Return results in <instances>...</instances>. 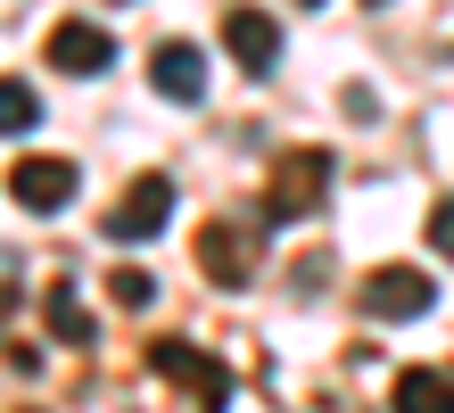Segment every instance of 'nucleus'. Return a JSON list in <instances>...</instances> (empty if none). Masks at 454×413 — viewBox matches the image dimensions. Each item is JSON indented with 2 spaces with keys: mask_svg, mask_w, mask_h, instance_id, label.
<instances>
[{
  "mask_svg": "<svg viewBox=\"0 0 454 413\" xmlns=\"http://www.w3.org/2000/svg\"><path fill=\"white\" fill-rule=\"evenodd\" d=\"M331 174H339V165H331V149H281L256 215H264V224H306V215L331 199Z\"/></svg>",
  "mask_w": 454,
  "mask_h": 413,
  "instance_id": "f257e3e1",
  "label": "nucleus"
},
{
  "mask_svg": "<svg viewBox=\"0 0 454 413\" xmlns=\"http://www.w3.org/2000/svg\"><path fill=\"white\" fill-rule=\"evenodd\" d=\"M17 314V282H0V322H9Z\"/></svg>",
  "mask_w": 454,
  "mask_h": 413,
  "instance_id": "2eb2a0df",
  "label": "nucleus"
},
{
  "mask_svg": "<svg viewBox=\"0 0 454 413\" xmlns=\"http://www.w3.org/2000/svg\"><path fill=\"white\" fill-rule=\"evenodd\" d=\"M42 124V91L25 75H0V141H17V132Z\"/></svg>",
  "mask_w": 454,
  "mask_h": 413,
  "instance_id": "9b49d317",
  "label": "nucleus"
},
{
  "mask_svg": "<svg viewBox=\"0 0 454 413\" xmlns=\"http://www.w3.org/2000/svg\"><path fill=\"white\" fill-rule=\"evenodd\" d=\"M108 298H116V306H132V314H141L149 298H157V282H149L141 265H124V273H108Z\"/></svg>",
  "mask_w": 454,
  "mask_h": 413,
  "instance_id": "ddd939ff",
  "label": "nucleus"
},
{
  "mask_svg": "<svg viewBox=\"0 0 454 413\" xmlns=\"http://www.w3.org/2000/svg\"><path fill=\"white\" fill-rule=\"evenodd\" d=\"M50 67L59 75H108L116 67V34L91 25V17H59L50 25Z\"/></svg>",
  "mask_w": 454,
  "mask_h": 413,
  "instance_id": "423d86ee",
  "label": "nucleus"
},
{
  "mask_svg": "<svg viewBox=\"0 0 454 413\" xmlns=\"http://www.w3.org/2000/svg\"><path fill=\"white\" fill-rule=\"evenodd\" d=\"M298 9H323V0H298Z\"/></svg>",
  "mask_w": 454,
  "mask_h": 413,
  "instance_id": "f3484780",
  "label": "nucleus"
},
{
  "mask_svg": "<svg viewBox=\"0 0 454 413\" xmlns=\"http://www.w3.org/2000/svg\"><path fill=\"white\" fill-rule=\"evenodd\" d=\"M149 372L174 380V389H191L199 405H231V389H239L223 355H207V347H191V339H157V347H149Z\"/></svg>",
  "mask_w": 454,
  "mask_h": 413,
  "instance_id": "7ed1b4c3",
  "label": "nucleus"
},
{
  "mask_svg": "<svg viewBox=\"0 0 454 413\" xmlns=\"http://www.w3.org/2000/svg\"><path fill=\"white\" fill-rule=\"evenodd\" d=\"M74 182H83V174H74L67 157H17V165H9V199H17L25 215H59V207L74 199Z\"/></svg>",
  "mask_w": 454,
  "mask_h": 413,
  "instance_id": "0eeeda50",
  "label": "nucleus"
},
{
  "mask_svg": "<svg viewBox=\"0 0 454 413\" xmlns=\"http://www.w3.org/2000/svg\"><path fill=\"white\" fill-rule=\"evenodd\" d=\"M430 248H438V257H454V199L430 207Z\"/></svg>",
  "mask_w": 454,
  "mask_h": 413,
  "instance_id": "4468645a",
  "label": "nucleus"
},
{
  "mask_svg": "<svg viewBox=\"0 0 454 413\" xmlns=\"http://www.w3.org/2000/svg\"><path fill=\"white\" fill-rule=\"evenodd\" d=\"M149 83H157V99L199 107V99H207V50H199V42H157V50H149Z\"/></svg>",
  "mask_w": 454,
  "mask_h": 413,
  "instance_id": "1a4fd4ad",
  "label": "nucleus"
},
{
  "mask_svg": "<svg viewBox=\"0 0 454 413\" xmlns=\"http://www.w3.org/2000/svg\"><path fill=\"white\" fill-rule=\"evenodd\" d=\"M364 9H388V0H364Z\"/></svg>",
  "mask_w": 454,
  "mask_h": 413,
  "instance_id": "dca6fc26",
  "label": "nucleus"
},
{
  "mask_svg": "<svg viewBox=\"0 0 454 413\" xmlns=\"http://www.w3.org/2000/svg\"><path fill=\"white\" fill-rule=\"evenodd\" d=\"M223 50L239 59V75H273L281 67V25L239 0V9H223Z\"/></svg>",
  "mask_w": 454,
  "mask_h": 413,
  "instance_id": "6e6552de",
  "label": "nucleus"
},
{
  "mask_svg": "<svg viewBox=\"0 0 454 413\" xmlns=\"http://www.w3.org/2000/svg\"><path fill=\"white\" fill-rule=\"evenodd\" d=\"M166 224H174V174H132L124 199L108 207V240H124V248L157 240Z\"/></svg>",
  "mask_w": 454,
  "mask_h": 413,
  "instance_id": "20e7f679",
  "label": "nucleus"
},
{
  "mask_svg": "<svg viewBox=\"0 0 454 413\" xmlns=\"http://www.w3.org/2000/svg\"><path fill=\"white\" fill-rule=\"evenodd\" d=\"M430 306H438V273H421V265H380L364 282V314L372 322H413Z\"/></svg>",
  "mask_w": 454,
  "mask_h": 413,
  "instance_id": "39448f33",
  "label": "nucleus"
},
{
  "mask_svg": "<svg viewBox=\"0 0 454 413\" xmlns=\"http://www.w3.org/2000/svg\"><path fill=\"white\" fill-rule=\"evenodd\" d=\"M388 397L405 405V413H454V372H438V364H405Z\"/></svg>",
  "mask_w": 454,
  "mask_h": 413,
  "instance_id": "9d476101",
  "label": "nucleus"
},
{
  "mask_svg": "<svg viewBox=\"0 0 454 413\" xmlns=\"http://www.w3.org/2000/svg\"><path fill=\"white\" fill-rule=\"evenodd\" d=\"M191 257H199V273H207L215 290H248V282H256V257H264V215H256V224H239V215L199 224Z\"/></svg>",
  "mask_w": 454,
  "mask_h": 413,
  "instance_id": "f03ea898",
  "label": "nucleus"
},
{
  "mask_svg": "<svg viewBox=\"0 0 454 413\" xmlns=\"http://www.w3.org/2000/svg\"><path fill=\"white\" fill-rule=\"evenodd\" d=\"M50 330L74 339V347L91 339V314H83V298H74V282H50Z\"/></svg>",
  "mask_w": 454,
  "mask_h": 413,
  "instance_id": "f8f14e48",
  "label": "nucleus"
}]
</instances>
